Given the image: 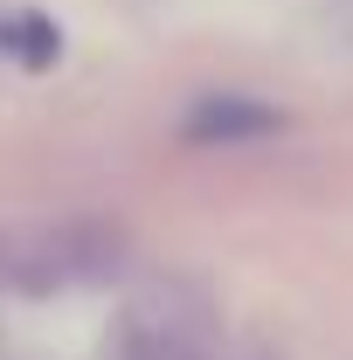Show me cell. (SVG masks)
Returning a JSON list of instances; mask_svg holds the SVG:
<instances>
[{
	"mask_svg": "<svg viewBox=\"0 0 353 360\" xmlns=\"http://www.w3.org/2000/svg\"><path fill=\"white\" fill-rule=\"evenodd\" d=\"M0 42L14 49L21 63H56V28H49L42 14H14V21H0Z\"/></svg>",
	"mask_w": 353,
	"mask_h": 360,
	"instance_id": "obj_3",
	"label": "cell"
},
{
	"mask_svg": "<svg viewBox=\"0 0 353 360\" xmlns=\"http://www.w3.org/2000/svg\"><path fill=\"white\" fill-rule=\"evenodd\" d=\"M284 125L270 104L257 97H236V90H222V97H201L194 111H187V139L194 146H250V139H270Z\"/></svg>",
	"mask_w": 353,
	"mask_h": 360,
	"instance_id": "obj_2",
	"label": "cell"
},
{
	"mask_svg": "<svg viewBox=\"0 0 353 360\" xmlns=\"http://www.w3.org/2000/svg\"><path fill=\"white\" fill-rule=\"evenodd\" d=\"M118 229L97 222H28L0 229V284L14 291H70L118 270Z\"/></svg>",
	"mask_w": 353,
	"mask_h": 360,
	"instance_id": "obj_1",
	"label": "cell"
}]
</instances>
